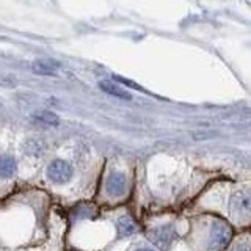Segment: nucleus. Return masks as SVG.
Instances as JSON below:
<instances>
[{
    "mask_svg": "<svg viewBox=\"0 0 251 251\" xmlns=\"http://www.w3.org/2000/svg\"><path fill=\"white\" fill-rule=\"evenodd\" d=\"M231 251H251V242L250 240H239L237 243H234V247Z\"/></svg>",
    "mask_w": 251,
    "mask_h": 251,
    "instance_id": "10",
    "label": "nucleus"
},
{
    "mask_svg": "<svg viewBox=\"0 0 251 251\" xmlns=\"http://www.w3.org/2000/svg\"><path fill=\"white\" fill-rule=\"evenodd\" d=\"M232 239V229L223 220H215L207 239V251H223Z\"/></svg>",
    "mask_w": 251,
    "mask_h": 251,
    "instance_id": "1",
    "label": "nucleus"
},
{
    "mask_svg": "<svg viewBox=\"0 0 251 251\" xmlns=\"http://www.w3.org/2000/svg\"><path fill=\"white\" fill-rule=\"evenodd\" d=\"M16 173V159L13 155H0V179L13 177Z\"/></svg>",
    "mask_w": 251,
    "mask_h": 251,
    "instance_id": "6",
    "label": "nucleus"
},
{
    "mask_svg": "<svg viewBox=\"0 0 251 251\" xmlns=\"http://www.w3.org/2000/svg\"><path fill=\"white\" fill-rule=\"evenodd\" d=\"M74 171H73V167L63 159H55L52 160L49 165H47L46 168V176L47 179L50 180V182L53 184H66L71 180V177H73Z\"/></svg>",
    "mask_w": 251,
    "mask_h": 251,
    "instance_id": "2",
    "label": "nucleus"
},
{
    "mask_svg": "<svg viewBox=\"0 0 251 251\" xmlns=\"http://www.w3.org/2000/svg\"><path fill=\"white\" fill-rule=\"evenodd\" d=\"M105 190L110 196H123L127 190V179L123 175V173H112L108 177H107V182H105Z\"/></svg>",
    "mask_w": 251,
    "mask_h": 251,
    "instance_id": "4",
    "label": "nucleus"
},
{
    "mask_svg": "<svg viewBox=\"0 0 251 251\" xmlns=\"http://www.w3.org/2000/svg\"><path fill=\"white\" fill-rule=\"evenodd\" d=\"M35 120H38L39 123H44L47 126H57L58 124L57 115L50 113V112H39V113H35Z\"/></svg>",
    "mask_w": 251,
    "mask_h": 251,
    "instance_id": "9",
    "label": "nucleus"
},
{
    "mask_svg": "<svg viewBox=\"0 0 251 251\" xmlns=\"http://www.w3.org/2000/svg\"><path fill=\"white\" fill-rule=\"evenodd\" d=\"M232 214L239 218H251V190H239L232 195Z\"/></svg>",
    "mask_w": 251,
    "mask_h": 251,
    "instance_id": "3",
    "label": "nucleus"
},
{
    "mask_svg": "<svg viewBox=\"0 0 251 251\" xmlns=\"http://www.w3.org/2000/svg\"><path fill=\"white\" fill-rule=\"evenodd\" d=\"M137 231L135 223L132 222V218L129 217H121L118 220V232H120L121 237H126V235H130Z\"/></svg>",
    "mask_w": 251,
    "mask_h": 251,
    "instance_id": "8",
    "label": "nucleus"
},
{
    "mask_svg": "<svg viewBox=\"0 0 251 251\" xmlns=\"http://www.w3.org/2000/svg\"><path fill=\"white\" fill-rule=\"evenodd\" d=\"M60 65L53 60H36L31 65V71L39 75H53L57 74Z\"/></svg>",
    "mask_w": 251,
    "mask_h": 251,
    "instance_id": "5",
    "label": "nucleus"
},
{
    "mask_svg": "<svg viewBox=\"0 0 251 251\" xmlns=\"http://www.w3.org/2000/svg\"><path fill=\"white\" fill-rule=\"evenodd\" d=\"M137 251H154V250H149V248H138Z\"/></svg>",
    "mask_w": 251,
    "mask_h": 251,
    "instance_id": "11",
    "label": "nucleus"
},
{
    "mask_svg": "<svg viewBox=\"0 0 251 251\" xmlns=\"http://www.w3.org/2000/svg\"><path fill=\"white\" fill-rule=\"evenodd\" d=\"M99 86H100L102 91L112 94V96H116V98H120V99H130V94L126 91L124 88H121V86H118L116 83H113V82L102 80V82H99Z\"/></svg>",
    "mask_w": 251,
    "mask_h": 251,
    "instance_id": "7",
    "label": "nucleus"
}]
</instances>
